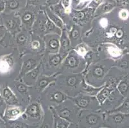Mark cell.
Wrapping results in <instances>:
<instances>
[{
    "label": "cell",
    "instance_id": "6da1fadb",
    "mask_svg": "<svg viewBox=\"0 0 129 128\" xmlns=\"http://www.w3.org/2000/svg\"><path fill=\"white\" fill-rule=\"evenodd\" d=\"M114 63L112 60L103 59L87 64L83 72L85 83L95 88L103 87L105 84V77L114 65Z\"/></svg>",
    "mask_w": 129,
    "mask_h": 128
},
{
    "label": "cell",
    "instance_id": "7a4b0ae2",
    "mask_svg": "<svg viewBox=\"0 0 129 128\" xmlns=\"http://www.w3.org/2000/svg\"><path fill=\"white\" fill-rule=\"evenodd\" d=\"M56 86L69 97L82 94L85 84L83 73H60L56 76Z\"/></svg>",
    "mask_w": 129,
    "mask_h": 128
},
{
    "label": "cell",
    "instance_id": "3957f363",
    "mask_svg": "<svg viewBox=\"0 0 129 128\" xmlns=\"http://www.w3.org/2000/svg\"><path fill=\"white\" fill-rule=\"evenodd\" d=\"M68 98V96L61 91L53 81L43 92L40 96L39 101L43 110H46L55 107Z\"/></svg>",
    "mask_w": 129,
    "mask_h": 128
},
{
    "label": "cell",
    "instance_id": "277c9868",
    "mask_svg": "<svg viewBox=\"0 0 129 128\" xmlns=\"http://www.w3.org/2000/svg\"><path fill=\"white\" fill-rule=\"evenodd\" d=\"M87 62L74 49L69 51L63 60L57 74L60 73H83L87 67Z\"/></svg>",
    "mask_w": 129,
    "mask_h": 128
},
{
    "label": "cell",
    "instance_id": "5b68a950",
    "mask_svg": "<svg viewBox=\"0 0 129 128\" xmlns=\"http://www.w3.org/2000/svg\"><path fill=\"white\" fill-rule=\"evenodd\" d=\"M66 56V55L60 53L51 54L44 53L41 61L42 74L45 76L57 75L61 63Z\"/></svg>",
    "mask_w": 129,
    "mask_h": 128
},
{
    "label": "cell",
    "instance_id": "8992f818",
    "mask_svg": "<svg viewBox=\"0 0 129 128\" xmlns=\"http://www.w3.org/2000/svg\"><path fill=\"white\" fill-rule=\"evenodd\" d=\"M94 10L89 7L80 10H71L70 13L71 23L82 27L84 33L85 32L91 28V22L94 17Z\"/></svg>",
    "mask_w": 129,
    "mask_h": 128
},
{
    "label": "cell",
    "instance_id": "52a82bcc",
    "mask_svg": "<svg viewBox=\"0 0 129 128\" xmlns=\"http://www.w3.org/2000/svg\"><path fill=\"white\" fill-rule=\"evenodd\" d=\"M44 110L39 101H31L27 106L22 115L19 117L23 121L31 125L37 126L41 123Z\"/></svg>",
    "mask_w": 129,
    "mask_h": 128
},
{
    "label": "cell",
    "instance_id": "ba28073f",
    "mask_svg": "<svg viewBox=\"0 0 129 128\" xmlns=\"http://www.w3.org/2000/svg\"><path fill=\"white\" fill-rule=\"evenodd\" d=\"M49 109L52 110L57 115L68 122H73L80 111L70 97L55 107Z\"/></svg>",
    "mask_w": 129,
    "mask_h": 128
},
{
    "label": "cell",
    "instance_id": "9c48e42d",
    "mask_svg": "<svg viewBox=\"0 0 129 128\" xmlns=\"http://www.w3.org/2000/svg\"><path fill=\"white\" fill-rule=\"evenodd\" d=\"M92 49L96 53L98 60L111 59L115 61L120 58L123 55V50L112 43L102 44Z\"/></svg>",
    "mask_w": 129,
    "mask_h": 128
},
{
    "label": "cell",
    "instance_id": "30bf717a",
    "mask_svg": "<svg viewBox=\"0 0 129 128\" xmlns=\"http://www.w3.org/2000/svg\"><path fill=\"white\" fill-rule=\"evenodd\" d=\"M17 97L20 106L26 108L31 102L30 95V87L20 80L13 81L8 84Z\"/></svg>",
    "mask_w": 129,
    "mask_h": 128
},
{
    "label": "cell",
    "instance_id": "8fae6325",
    "mask_svg": "<svg viewBox=\"0 0 129 128\" xmlns=\"http://www.w3.org/2000/svg\"><path fill=\"white\" fill-rule=\"evenodd\" d=\"M36 8L34 5H26L25 7L16 12L21 19L22 30L31 31L39 12Z\"/></svg>",
    "mask_w": 129,
    "mask_h": 128
},
{
    "label": "cell",
    "instance_id": "7c38bea8",
    "mask_svg": "<svg viewBox=\"0 0 129 128\" xmlns=\"http://www.w3.org/2000/svg\"><path fill=\"white\" fill-rule=\"evenodd\" d=\"M56 76L57 75H54V76H45L43 74L40 75L34 85L30 87L31 102L39 101L41 94L48 87L50 83L55 81Z\"/></svg>",
    "mask_w": 129,
    "mask_h": 128
},
{
    "label": "cell",
    "instance_id": "4fadbf2b",
    "mask_svg": "<svg viewBox=\"0 0 129 128\" xmlns=\"http://www.w3.org/2000/svg\"><path fill=\"white\" fill-rule=\"evenodd\" d=\"M70 98L80 110L101 111L100 104L96 96L79 94L76 97Z\"/></svg>",
    "mask_w": 129,
    "mask_h": 128
},
{
    "label": "cell",
    "instance_id": "5bb4252c",
    "mask_svg": "<svg viewBox=\"0 0 129 128\" xmlns=\"http://www.w3.org/2000/svg\"><path fill=\"white\" fill-rule=\"evenodd\" d=\"M43 56V55H34L29 53L21 56V67L17 80H20L25 74L37 67L41 63Z\"/></svg>",
    "mask_w": 129,
    "mask_h": 128
},
{
    "label": "cell",
    "instance_id": "9a60e30c",
    "mask_svg": "<svg viewBox=\"0 0 129 128\" xmlns=\"http://www.w3.org/2000/svg\"><path fill=\"white\" fill-rule=\"evenodd\" d=\"M2 22L8 32L14 37L22 30L21 19L16 13L4 14L2 17Z\"/></svg>",
    "mask_w": 129,
    "mask_h": 128
},
{
    "label": "cell",
    "instance_id": "2e32d148",
    "mask_svg": "<svg viewBox=\"0 0 129 128\" xmlns=\"http://www.w3.org/2000/svg\"><path fill=\"white\" fill-rule=\"evenodd\" d=\"M31 39V31L21 30L14 36V44L21 56L24 55Z\"/></svg>",
    "mask_w": 129,
    "mask_h": 128
},
{
    "label": "cell",
    "instance_id": "e0dca14e",
    "mask_svg": "<svg viewBox=\"0 0 129 128\" xmlns=\"http://www.w3.org/2000/svg\"><path fill=\"white\" fill-rule=\"evenodd\" d=\"M44 53H45V43L43 37H40L39 35L31 32V39L25 54L44 55Z\"/></svg>",
    "mask_w": 129,
    "mask_h": 128
},
{
    "label": "cell",
    "instance_id": "ac0fdd59",
    "mask_svg": "<svg viewBox=\"0 0 129 128\" xmlns=\"http://www.w3.org/2000/svg\"><path fill=\"white\" fill-rule=\"evenodd\" d=\"M102 114L96 111L80 110L79 116L81 120H83L85 124L89 127H96L102 120Z\"/></svg>",
    "mask_w": 129,
    "mask_h": 128
},
{
    "label": "cell",
    "instance_id": "d6986e66",
    "mask_svg": "<svg viewBox=\"0 0 129 128\" xmlns=\"http://www.w3.org/2000/svg\"><path fill=\"white\" fill-rule=\"evenodd\" d=\"M45 43L46 53L57 54L59 53L60 35L55 33H50L43 37Z\"/></svg>",
    "mask_w": 129,
    "mask_h": 128
},
{
    "label": "cell",
    "instance_id": "ffe728a7",
    "mask_svg": "<svg viewBox=\"0 0 129 128\" xmlns=\"http://www.w3.org/2000/svg\"><path fill=\"white\" fill-rule=\"evenodd\" d=\"M47 19L48 17L44 10L39 12L37 19L31 28V32L42 37L46 35Z\"/></svg>",
    "mask_w": 129,
    "mask_h": 128
},
{
    "label": "cell",
    "instance_id": "44dd1931",
    "mask_svg": "<svg viewBox=\"0 0 129 128\" xmlns=\"http://www.w3.org/2000/svg\"><path fill=\"white\" fill-rule=\"evenodd\" d=\"M66 30L73 49L83 42L84 30L82 27L77 24H73L68 30Z\"/></svg>",
    "mask_w": 129,
    "mask_h": 128
},
{
    "label": "cell",
    "instance_id": "7402d4cb",
    "mask_svg": "<svg viewBox=\"0 0 129 128\" xmlns=\"http://www.w3.org/2000/svg\"><path fill=\"white\" fill-rule=\"evenodd\" d=\"M24 108L21 106H8L7 105L3 118L5 121H11L18 119L24 112Z\"/></svg>",
    "mask_w": 129,
    "mask_h": 128
},
{
    "label": "cell",
    "instance_id": "603a6c76",
    "mask_svg": "<svg viewBox=\"0 0 129 128\" xmlns=\"http://www.w3.org/2000/svg\"><path fill=\"white\" fill-rule=\"evenodd\" d=\"M0 93L7 105L20 106L17 97L8 84H3L0 87Z\"/></svg>",
    "mask_w": 129,
    "mask_h": 128
},
{
    "label": "cell",
    "instance_id": "cb8c5ba5",
    "mask_svg": "<svg viewBox=\"0 0 129 128\" xmlns=\"http://www.w3.org/2000/svg\"><path fill=\"white\" fill-rule=\"evenodd\" d=\"M41 74H42V67L41 63H40L37 67L25 74L20 81H21L27 86L32 87L33 85H34Z\"/></svg>",
    "mask_w": 129,
    "mask_h": 128
},
{
    "label": "cell",
    "instance_id": "d4e9b609",
    "mask_svg": "<svg viewBox=\"0 0 129 128\" xmlns=\"http://www.w3.org/2000/svg\"><path fill=\"white\" fill-rule=\"evenodd\" d=\"M72 49L67 30L64 29L62 30V33L60 36V49L58 53L67 55Z\"/></svg>",
    "mask_w": 129,
    "mask_h": 128
},
{
    "label": "cell",
    "instance_id": "484cf974",
    "mask_svg": "<svg viewBox=\"0 0 129 128\" xmlns=\"http://www.w3.org/2000/svg\"><path fill=\"white\" fill-rule=\"evenodd\" d=\"M26 0H8L6 2L5 14L14 13L15 11H19L26 7Z\"/></svg>",
    "mask_w": 129,
    "mask_h": 128
},
{
    "label": "cell",
    "instance_id": "4316f807",
    "mask_svg": "<svg viewBox=\"0 0 129 128\" xmlns=\"http://www.w3.org/2000/svg\"><path fill=\"white\" fill-rule=\"evenodd\" d=\"M116 3L114 2H106L100 5L94 10V17L104 16L109 13L116 7Z\"/></svg>",
    "mask_w": 129,
    "mask_h": 128
},
{
    "label": "cell",
    "instance_id": "83f0119b",
    "mask_svg": "<svg viewBox=\"0 0 129 128\" xmlns=\"http://www.w3.org/2000/svg\"><path fill=\"white\" fill-rule=\"evenodd\" d=\"M44 11L45 14H46L47 17H48L57 27H58L62 30L66 29V26L63 23L62 20L61 19L57 14L51 10V8L49 6H46V7H44Z\"/></svg>",
    "mask_w": 129,
    "mask_h": 128
},
{
    "label": "cell",
    "instance_id": "f1b7e54d",
    "mask_svg": "<svg viewBox=\"0 0 129 128\" xmlns=\"http://www.w3.org/2000/svg\"><path fill=\"white\" fill-rule=\"evenodd\" d=\"M37 126L26 124L23 120L16 119L11 121H5V128H36Z\"/></svg>",
    "mask_w": 129,
    "mask_h": 128
},
{
    "label": "cell",
    "instance_id": "f546056e",
    "mask_svg": "<svg viewBox=\"0 0 129 128\" xmlns=\"http://www.w3.org/2000/svg\"><path fill=\"white\" fill-rule=\"evenodd\" d=\"M116 89L119 94L123 97H125L128 95L129 91V80L128 78H124L121 79L117 84Z\"/></svg>",
    "mask_w": 129,
    "mask_h": 128
},
{
    "label": "cell",
    "instance_id": "4dcf8cb0",
    "mask_svg": "<svg viewBox=\"0 0 129 128\" xmlns=\"http://www.w3.org/2000/svg\"><path fill=\"white\" fill-rule=\"evenodd\" d=\"M75 50L76 52L81 56L82 57L85 59V57L87 56V55L89 54V53L91 51V50L92 49V48H90L87 44H86L84 42H82L81 44H78V46L75 47V48H73Z\"/></svg>",
    "mask_w": 129,
    "mask_h": 128
},
{
    "label": "cell",
    "instance_id": "1f68e13d",
    "mask_svg": "<svg viewBox=\"0 0 129 128\" xmlns=\"http://www.w3.org/2000/svg\"><path fill=\"white\" fill-rule=\"evenodd\" d=\"M129 12L125 9H122L118 13V17L121 20H126L128 18Z\"/></svg>",
    "mask_w": 129,
    "mask_h": 128
},
{
    "label": "cell",
    "instance_id": "d6a6232c",
    "mask_svg": "<svg viewBox=\"0 0 129 128\" xmlns=\"http://www.w3.org/2000/svg\"><path fill=\"white\" fill-rule=\"evenodd\" d=\"M6 107H7V104H6L5 102L3 100V97H2L1 93H0V115H1L3 116Z\"/></svg>",
    "mask_w": 129,
    "mask_h": 128
},
{
    "label": "cell",
    "instance_id": "836d02e7",
    "mask_svg": "<svg viewBox=\"0 0 129 128\" xmlns=\"http://www.w3.org/2000/svg\"><path fill=\"white\" fill-rule=\"evenodd\" d=\"M103 1L104 0H92L91 3H90L89 4V8H92L93 9H96L98 6L100 4L103 3Z\"/></svg>",
    "mask_w": 129,
    "mask_h": 128
},
{
    "label": "cell",
    "instance_id": "e575fe53",
    "mask_svg": "<svg viewBox=\"0 0 129 128\" xmlns=\"http://www.w3.org/2000/svg\"><path fill=\"white\" fill-rule=\"evenodd\" d=\"M8 31L3 25H0V40L3 39L7 34Z\"/></svg>",
    "mask_w": 129,
    "mask_h": 128
},
{
    "label": "cell",
    "instance_id": "d590c367",
    "mask_svg": "<svg viewBox=\"0 0 129 128\" xmlns=\"http://www.w3.org/2000/svg\"><path fill=\"white\" fill-rule=\"evenodd\" d=\"M43 2V0H26V5L34 6H37V5L41 4Z\"/></svg>",
    "mask_w": 129,
    "mask_h": 128
},
{
    "label": "cell",
    "instance_id": "8d00e7d4",
    "mask_svg": "<svg viewBox=\"0 0 129 128\" xmlns=\"http://www.w3.org/2000/svg\"><path fill=\"white\" fill-rule=\"evenodd\" d=\"M61 0H46V5L48 6H53L58 4Z\"/></svg>",
    "mask_w": 129,
    "mask_h": 128
},
{
    "label": "cell",
    "instance_id": "74e56055",
    "mask_svg": "<svg viewBox=\"0 0 129 128\" xmlns=\"http://www.w3.org/2000/svg\"><path fill=\"white\" fill-rule=\"evenodd\" d=\"M5 5H6L5 2L2 1V0L0 1V13H2L5 11Z\"/></svg>",
    "mask_w": 129,
    "mask_h": 128
},
{
    "label": "cell",
    "instance_id": "f35d334b",
    "mask_svg": "<svg viewBox=\"0 0 129 128\" xmlns=\"http://www.w3.org/2000/svg\"><path fill=\"white\" fill-rule=\"evenodd\" d=\"M0 128H5V123L0 117Z\"/></svg>",
    "mask_w": 129,
    "mask_h": 128
},
{
    "label": "cell",
    "instance_id": "ab89813d",
    "mask_svg": "<svg viewBox=\"0 0 129 128\" xmlns=\"http://www.w3.org/2000/svg\"><path fill=\"white\" fill-rule=\"evenodd\" d=\"M127 2H128V3L129 4V0H127Z\"/></svg>",
    "mask_w": 129,
    "mask_h": 128
},
{
    "label": "cell",
    "instance_id": "60d3db41",
    "mask_svg": "<svg viewBox=\"0 0 129 128\" xmlns=\"http://www.w3.org/2000/svg\"><path fill=\"white\" fill-rule=\"evenodd\" d=\"M2 40H0V44H1V42H2Z\"/></svg>",
    "mask_w": 129,
    "mask_h": 128
},
{
    "label": "cell",
    "instance_id": "b9f144b4",
    "mask_svg": "<svg viewBox=\"0 0 129 128\" xmlns=\"http://www.w3.org/2000/svg\"><path fill=\"white\" fill-rule=\"evenodd\" d=\"M1 21H2V20H1V19H0V23H1Z\"/></svg>",
    "mask_w": 129,
    "mask_h": 128
},
{
    "label": "cell",
    "instance_id": "7bdbcfd3",
    "mask_svg": "<svg viewBox=\"0 0 129 128\" xmlns=\"http://www.w3.org/2000/svg\"><path fill=\"white\" fill-rule=\"evenodd\" d=\"M101 128H106V127H101Z\"/></svg>",
    "mask_w": 129,
    "mask_h": 128
}]
</instances>
